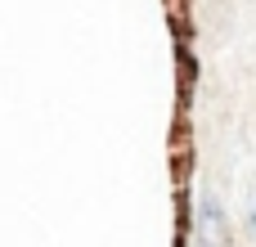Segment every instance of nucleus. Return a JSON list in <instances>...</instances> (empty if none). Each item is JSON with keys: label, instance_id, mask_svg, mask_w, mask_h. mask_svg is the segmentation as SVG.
Listing matches in <instances>:
<instances>
[{"label": "nucleus", "instance_id": "f257e3e1", "mask_svg": "<svg viewBox=\"0 0 256 247\" xmlns=\"http://www.w3.org/2000/svg\"><path fill=\"white\" fill-rule=\"evenodd\" d=\"M194 230H198V238L207 247H230V220H225V207H220L216 194H198V202H194Z\"/></svg>", "mask_w": 256, "mask_h": 247}, {"label": "nucleus", "instance_id": "f03ea898", "mask_svg": "<svg viewBox=\"0 0 256 247\" xmlns=\"http://www.w3.org/2000/svg\"><path fill=\"white\" fill-rule=\"evenodd\" d=\"M243 230H248V238L256 243V184H252V194L243 198Z\"/></svg>", "mask_w": 256, "mask_h": 247}]
</instances>
